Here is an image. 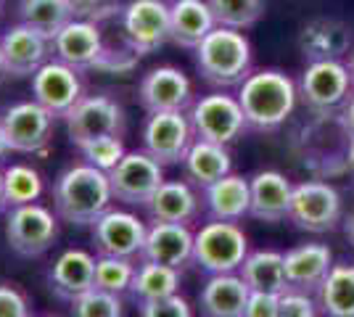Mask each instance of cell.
<instances>
[{
	"label": "cell",
	"mask_w": 354,
	"mask_h": 317,
	"mask_svg": "<svg viewBox=\"0 0 354 317\" xmlns=\"http://www.w3.org/2000/svg\"><path fill=\"white\" fill-rule=\"evenodd\" d=\"M143 209L148 211L151 222H180V225H191L198 217L201 201L196 196L191 182L183 180H164L159 191L151 196Z\"/></svg>",
	"instance_id": "cell-24"
},
{
	"label": "cell",
	"mask_w": 354,
	"mask_h": 317,
	"mask_svg": "<svg viewBox=\"0 0 354 317\" xmlns=\"http://www.w3.org/2000/svg\"><path fill=\"white\" fill-rule=\"evenodd\" d=\"M201 201L207 206V214L212 220L238 222L251 209V185L241 175H225L222 180L212 182L201 191Z\"/></svg>",
	"instance_id": "cell-26"
},
{
	"label": "cell",
	"mask_w": 354,
	"mask_h": 317,
	"mask_svg": "<svg viewBox=\"0 0 354 317\" xmlns=\"http://www.w3.org/2000/svg\"><path fill=\"white\" fill-rule=\"evenodd\" d=\"M167 3H172V0H167Z\"/></svg>",
	"instance_id": "cell-50"
},
{
	"label": "cell",
	"mask_w": 354,
	"mask_h": 317,
	"mask_svg": "<svg viewBox=\"0 0 354 317\" xmlns=\"http://www.w3.org/2000/svg\"><path fill=\"white\" fill-rule=\"evenodd\" d=\"M177 288H180V270L159 265V262L140 259V265L135 267L133 283H130L127 294H130V299L138 307H143V304L175 296Z\"/></svg>",
	"instance_id": "cell-29"
},
{
	"label": "cell",
	"mask_w": 354,
	"mask_h": 317,
	"mask_svg": "<svg viewBox=\"0 0 354 317\" xmlns=\"http://www.w3.org/2000/svg\"><path fill=\"white\" fill-rule=\"evenodd\" d=\"M196 133L185 111H159L148 114L143 124V151L162 166H177L185 162Z\"/></svg>",
	"instance_id": "cell-9"
},
{
	"label": "cell",
	"mask_w": 354,
	"mask_h": 317,
	"mask_svg": "<svg viewBox=\"0 0 354 317\" xmlns=\"http://www.w3.org/2000/svg\"><path fill=\"white\" fill-rule=\"evenodd\" d=\"M333 267V254L325 243H301L286 251V280L296 291H317Z\"/></svg>",
	"instance_id": "cell-25"
},
{
	"label": "cell",
	"mask_w": 354,
	"mask_h": 317,
	"mask_svg": "<svg viewBox=\"0 0 354 317\" xmlns=\"http://www.w3.org/2000/svg\"><path fill=\"white\" fill-rule=\"evenodd\" d=\"M246 257H249V238L238 222L212 220L196 233L193 265L207 275L238 272Z\"/></svg>",
	"instance_id": "cell-4"
},
{
	"label": "cell",
	"mask_w": 354,
	"mask_h": 317,
	"mask_svg": "<svg viewBox=\"0 0 354 317\" xmlns=\"http://www.w3.org/2000/svg\"><path fill=\"white\" fill-rule=\"evenodd\" d=\"M251 288L238 272L209 275V280L198 291L201 317H243Z\"/></svg>",
	"instance_id": "cell-22"
},
{
	"label": "cell",
	"mask_w": 354,
	"mask_h": 317,
	"mask_svg": "<svg viewBox=\"0 0 354 317\" xmlns=\"http://www.w3.org/2000/svg\"><path fill=\"white\" fill-rule=\"evenodd\" d=\"M238 275L246 280L251 291H262V294H283L288 288L286 280V254L281 251H249V257L243 259Z\"/></svg>",
	"instance_id": "cell-30"
},
{
	"label": "cell",
	"mask_w": 354,
	"mask_h": 317,
	"mask_svg": "<svg viewBox=\"0 0 354 317\" xmlns=\"http://www.w3.org/2000/svg\"><path fill=\"white\" fill-rule=\"evenodd\" d=\"M278 317H317V307L307 291L286 288L281 294V312Z\"/></svg>",
	"instance_id": "cell-39"
},
{
	"label": "cell",
	"mask_w": 354,
	"mask_h": 317,
	"mask_svg": "<svg viewBox=\"0 0 354 317\" xmlns=\"http://www.w3.org/2000/svg\"><path fill=\"white\" fill-rule=\"evenodd\" d=\"M32 98L45 106L56 119H66V114L85 98L80 69L50 59L32 75Z\"/></svg>",
	"instance_id": "cell-12"
},
{
	"label": "cell",
	"mask_w": 354,
	"mask_h": 317,
	"mask_svg": "<svg viewBox=\"0 0 354 317\" xmlns=\"http://www.w3.org/2000/svg\"><path fill=\"white\" fill-rule=\"evenodd\" d=\"M111 182L109 175L93 164H74L64 169L53 182V206L64 222L77 227L93 225L104 211L111 209Z\"/></svg>",
	"instance_id": "cell-1"
},
{
	"label": "cell",
	"mask_w": 354,
	"mask_h": 317,
	"mask_svg": "<svg viewBox=\"0 0 354 317\" xmlns=\"http://www.w3.org/2000/svg\"><path fill=\"white\" fill-rule=\"evenodd\" d=\"M251 43L241 30L214 27L196 48V69L201 79L217 90L241 88L243 79L251 75Z\"/></svg>",
	"instance_id": "cell-3"
},
{
	"label": "cell",
	"mask_w": 354,
	"mask_h": 317,
	"mask_svg": "<svg viewBox=\"0 0 354 317\" xmlns=\"http://www.w3.org/2000/svg\"><path fill=\"white\" fill-rule=\"evenodd\" d=\"M346 66H349V75H352V82H354V53L349 56V64H346Z\"/></svg>",
	"instance_id": "cell-49"
},
{
	"label": "cell",
	"mask_w": 354,
	"mask_h": 317,
	"mask_svg": "<svg viewBox=\"0 0 354 317\" xmlns=\"http://www.w3.org/2000/svg\"><path fill=\"white\" fill-rule=\"evenodd\" d=\"M288 220L307 233H330L341 220V196L328 182L307 180L294 185Z\"/></svg>",
	"instance_id": "cell-11"
},
{
	"label": "cell",
	"mask_w": 354,
	"mask_h": 317,
	"mask_svg": "<svg viewBox=\"0 0 354 317\" xmlns=\"http://www.w3.org/2000/svg\"><path fill=\"white\" fill-rule=\"evenodd\" d=\"M169 40L180 48H196L217 27L209 0H172L169 3Z\"/></svg>",
	"instance_id": "cell-27"
},
{
	"label": "cell",
	"mask_w": 354,
	"mask_h": 317,
	"mask_svg": "<svg viewBox=\"0 0 354 317\" xmlns=\"http://www.w3.org/2000/svg\"><path fill=\"white\" fill-rule=\"evenodd\" d=\"M193 241H196V233H191L188 225H180V222H151L140 259L159 262V265L180 270L183 265L193 262Z\"/></svg>",
	"instance_id": "cell-19"
},
{
	"label": "cell",
	"mask_w": 354,
	"mask_h": 317,
	"mask_svg": "<svg viewBox=\"0 0 354 317\" xmlns=\"http://www.w3.org/2000/svg\"><path fill=\"white\" fill-rule=\"evenodd\" d=\"M48 317H50V315H48Z\"/></svg>",
	"instance_id": "cell-51"
},
{
	"label": "cell",
	"mask_w": 354,
	"mask_h": 317,
	"mask_svg": "<svg viewBox=\"0 0 354 317\" xmlns=\"http://www.w3.org/2000/svg\"><path fill=\"white\" fill-rule=\"evenodd\" d=\"M80 153H82V159H85L88 164L98 166L101 172L109 175V172L122 162V156L127 153V148H124V143H122L119 135H101V137L88 140V143H82V146H80Z\"/></svg>",
	"instance_id": "cell-36"
},
{
	"label": "cell",
	"mask_w": 354,
	"mask_h": 317,
	"mask_svg": "<svg viewBox=\"0 0 354 317\" xmlns=\"http://www.w3.org/2000/svg\"><path fill=\"white\" fill-rule=\"evenodd\" d=\"M183 172H185V180L191 182L193 188L204 191L212 182L222 180L225 175L233 172V156L227 151V146L196 137L185 162H183Z\"/></svg>",
	"instance_id": "cell-28"
},
{
	"label": "cell",
	"mask_w": 354,
	"mask_h": 317,
	"mask_svg": "<svg viewBox=\"0 0 354 317\" xmlns=\"http://www.w3.org/2000/svg\"><path fill=\"white\" fill-rule=\"evenodd\" d=\"M53 122H56V117L32 98V101H21V104L6 108L0 124L8 135L11 151L43 153L53 137Z\"/></svg>",
	"instance_id": "cell-15"
},
{
	"label": "cell",
	"mask_w": 354,
	"mask_h": 317,
	"mask_svg": "<svg viewBox=\"0 0 354 317\" xmlns=\"http://www.w3.org/2000/svg\"><path fill=\"white\" fill-rule=\"evenodd\" d=\"M325 317H354V265H333L317 288Z\"/></svg>",
	"instance_id": "cell-31"
},
{
	"label": "cell",
	"mask_w": 354,
	"mask_h": 317,
	"mask_svg": "<svg viewBox=\"0 0 354 317\" xmlns=\"http://www.w3.org/2000/svg\"><path fill=\"white\" fill-rule=\"evenodd\" d=\"M278 312H281V294L251 291L243 317H278Z\"/></svg>",
	"instance_id": "cell-41"
},
{
	"label": "cell",
	"mask_w": 354,
	"mask_h": 317,
	"mask_svg": "<svg viewBox=\"0 0 354 317\" xmlns=\"http://www.w3.org/2000/svg\"><path fill=\"white\" fill-rule=\"evenodd\" d=\"M6 77V59H3V48H0V79Z\"/></svg>",
	"instance_id": "cell-48"
},
{
	"label": "cell",
	"mask_w": 354,
	"mask_h": 317,
	"mask_svg": "<svg viewBox=\"0 0 354 317\" xmlns=\"http://www.w3.org/2000/svg\"><path fill=\"white\" fill-rule=\"evenodd\" d=\"M109 182L114 201L124 206H146L164 182V166L146 151H127L109 172Z\"/></svg>",
	"instance_id": "cell-10"
},
{
	"label": "cell",
	"mask_w": 354,
	"mask_h": 317,
	"mask_svg": "<svg viewBox=\"0 0 354 317\" xmlns=\"http://www.w3.org/2000/svg\"><path fill=\"white\" fill-rule=\"evenodd\" d=\"M127 117L124 108L109 95H85L80 104L66 114V133L69 140L80 148L93 137L101 135H124Z\"/></svg>",
	"instance_id": "cell-13"
},
{
	"label": "cell",
	"mask_w": 354,
	"mask_h": 317,
	"mask_svg": "<svg viewBox=\"0 0 354 317\" xmlns=\"http://www.w3.org/2000/svg\"><path fill=\"white\" fill-rule=\"evenodd\" d=\"M43 193V177L27 164H11L6 169V204L8 209L35 204Z\"/></svg>",
	"instance_id": "cell-34"
},
{
	"label": "cell",
	"mask_w": 354,
	"mask_h": 317,
	"mask_svg": "<svg viewBox=\"0 0 354 317\" xmlns=\"http://www.w3.org/2000/svg\"><path fill=\"white\" fill-rule=\"evenodd\" d=\"M69 315L72 317H122V296L106 294L98 288H90L88 294L77 296L69 302Z\"/></svg>",
	"instance_id": "cell-37"
},
{
	"label": "cell",
	"mask_w": 354,
	"mask_h": 317,
	"mask_svg": "<svg viewBox=\"0 0 354 317\" xmlns=\"http://www.w3.org/2000/svg\"><path fill=\"white\" fill-rule=\"evenodd\" d=\"M0 48H3V59H6V75L14 79H24L50 61L53 40L30 24L19 21L0 37Z\"/></svg>",
	"instance_id": "cell-17"
},
{
	"label": "cell",
	"mask_w": 354,
	"mask_h": 317,
	"mask_svg": "<svg viewBox=\"0 0 354 317\" xmlns=\"http://www.w3.org/2000/svg\"><path fill=\"white\" fill-rule=\"evenodd\" d=\"M6 238L19 257H43L59 241V214H53L37 201L14 206L8 209V220H6Z\"/></svg>",
	"instance_id": "cell-8"
},
{
	"label": "cell",
	"mask_w": 354,
	"mask_h": 317,
	"mask_svg": "<svg viewBox=\"0 0 354 317\" xmlns=\"http://www.w3.org/2000/svg\"><path fill=\"white\" fill-rule=\"evenodd\" d=\"M299 50L310 61H341L352 50V30L339 19H312L299 32Z\"/></svg>",
	"instance_id": "cell-20"
},
{
	"label": "cell",
	"mask_w": 354,
	"mask_h": 317,
	"mask_svg": "<svg viewBox=\"0 0 354 317\" xmlns=\"http://www.w3.org/2000/svg\"><path fill=\"white\" fill-rule=\"evenodd\" d=\"M72 8L74 19H95L106 14V3L109 0H66Z\"/></svg>",
	"instance_id": "cell-42"
},
{
	"label": "cell",
	"mask_w": 354,
	"mask_h": 317,
	"mask_svg": "<svg viewBox=\"0 0 354 317\" xmlns=\"http://www.w3.org/2000/svg\"><path fill=\"white\" fill-rule=\"evenodd\" d=\"M344 230H346V238H349V243L354 246V214L349 217V222H346V227H344Z\"/></svg>",
	"instance_id": "cell-47"
},
{
	"label": "cell",
	"mask_w": 354,
	"mask_h": 317,
	"mask_svg": "<svg viewBox=\"0 0 354 317\" xmlns=\"http://www.w3.org/2000/svg\"><path fill=\"white\" fill-rule=\"evenodd\" d=\"M299 88L291 77L278 69H259L251 72L243 85L238 88V101L249 130L272 133L283 127L294 114Z\"/></svg>",
	"instance_id": "cell-2"
},
{
	"label": "cell",
	"mask_w": 354,
	"mask_h": 317,
	"mask_svg": "<svg viewBox=\"0 0 354 317\" xmlns=\"http://www.w3.org/2000/svg\"><path fill=\"white\" fill-rule=\"evenodd\" d=\"M191 124L196 137L220 146L236 143L249 130L238 95H227L225 90H214L193 101Z\"/></svg>",
	"instance_id": "cell-6"
},
{
	"label": "cell",
	"mask_w": 354,
	"mask_h": 317,
	"mask_svg": "<svg viewBox=\"0 0 354 317\" xmlns=\"http://www.w3.org/2000/svg\"><path fill=\"white\" fill-rule=\"evenodd\" d=\"M138 317H193L191 307L183 296H169V299H159L138 307Z\"/></svg>",
	"instance_id": "cell-40"
},
{
	"label": "cell",
	"mask_w": 354,
	"mask_h": 317,
	"mask_svg": "<svg viewBox=\"0 0 354 317\" xmlns=\"http://www.w3.org/2000/svg\"><path fill=\"white\" fill-rule=\"evenodd\" d=\"M135 265L133 259L124 257H98L95 259V280L93 286L98 291H106V294H127L130 291V283H133L135 275Z\"/></svg>",
	"instance_id": "cell-35"
},
{
	"label": "cell",
	"mask_w": 354,
	"mask_h": 317,
	"mask_svg": "<svg viewBox=\"0 0 354 317\" xmlns=\"http://www.w3.org/2000/svg\"><path fill=\"white\" fill-rule=\"evenodd\" d=\"M346 164H349V169H352V175H354V137L349 140V151H346Z\"/></svg>",
	"instance_id": "cell-46"
},
{
	"label": "cell",
	"mask_w": 354,
	"mask_h": 317,
	"mask_svg": "<svg viewBox=\"0 0 354 317\" xmlns=\"http://www.w3.org/2000/svg\"><path fill=\"white\" fill-rule=\"evenodd\" d=\"M217 27L230 30H249L265 16L267 0H209Z\"/></svg>",
	"instance_id": "cell-33"
},
{
	"label": "cell",
	"mask_w": 354,
	"mask_h": 317,
	"mask_svg": "<svg viewBox=\"0 0 354 317\" xmlns=\"http://www.w3.org/2000/svg\"><path fill=\"white\" fill-rule=\"evenodd\" d=\"M249 185H251L249 214L254 220L281 222V220L288 217L294 185H291V180L286 175L275 172V169H265V172H257L249 180Z\"/></svg>",
	"instance_id": "cell-23"
},
{
	"label": "cell",
	"mask_w": 354,
	"mask_h": 317,
	"mask_svg": "<svg viewBox=\"0 0 354 317\" xmlns=\"http://www.w3.org/2000/svg\"><path fill=\"white\" fill-rule=\"evenodd\" d=\"M140 106L148 114L159 111H185L193 106V85L191 79L175 66H156L143 75L138 85Z\"/></svg>",
	"instance_id": "cell-18"
},
{
	"label": "cell",
	"mask_w": 354,
	"mask_h": 317,
	"mask_svg": "<svg viewBox=\"0 0 354 317\" xmlns=\"http://www.w3.org/2000/svg\"><path fill=\"white\" fill-rule=\"evenodd\" d=\"M8 153H11V143H8V135H6V130H3V124H0V162H3Z\"/></svg>",
	"instance_id": "cell-44"
},
{
	"label": "cell",
	"mask_w": 354,
	"mask_h": 317,
	"mask_svg": "<svg viewBox=\"0 0 354 317\" xmlns=\"http://www.w3.org/2000/svg\"><path fill=\"white\" fill-rule=\"evenodd\" d=\"M0 317H32L30 296L16 283H0Z\"/></svg>",
	"instance_id": "cell-38"
},
{
	"label": "cell",
	"mask_w": 354,
	"mask_h": 317,
	"mask_svg": "<svg viewBox=\"0 0 354 317\" xmlns=\"http://www.w3.org/2000/svg\"><path fill=\"white\" fill-rule=\"evenodd\" d=\"M352 90V75L344 61H312L299 82L301 104L317 117H336Z\"/></svg>",
	"instance_id": "cell-5"
},
{
	"label": "cell",
	"mask_w": 354,
	"mask_h": 317,
	"mask_svg": "<svg viewBox=\"0 0 354 317\" xmlns=\"http://www.w3.org/2000/svg\"><path fill=\"white\" fill-rule=\"evenodd\" d=\"M90 227H93L90 236H93L98 257H140L148 225L143 220H138L135 214L122 209H109Z\"/></svg>",
	"instance_id": "cell-14"
},
{
	"label": "cell",
	"mask_w": 354,
	"mask_h": 317,
	"mask_svg": "<svg viewBox=\"0 0 354 317\" xmlns=\"http://www.w3.org/2000/svg\"><path fill=\"white\" fill-rule=\"evenodd\" d=\"M95 280V259L82 249H66L48 270V286L61 302H74L88 294Z\"/></svg>",
	"instance_id": "cell-21"
},
{
	"label": "cell",
	"mask_w": 354,
	"mask_h": 317,
	"mask_svg": "<svg viewBox=\"0 0 354 317\" xmlns=\"http://www.w3.org/2000/svg\"><path fill=\"white\" fill-rule=\"evenodd\" d=\"M19 19H21V24H30L53 40L72 21L74 14L66 0H21Z\"/></svg>",
	"instance_id": "cell-32"
},
{
	"label": "cell",
	"mask_w": 354,
	"mask_h": 317,
	"mask_svg": "<svg viewBox=\"0 0 354 317\" xmlns=\"http://www.w3.org/2000/svg\"><path fill=\"white\" fill-rule=\"evenodd\" d=\"M8 209L6 204V169H0V211Z\"/></svg>",
	"instance_id": "cell-45"
},
{
	"label": "cell",
	"mask_w": 354,
	"mask_h": 317,
	"mask_svg": "<svg viewBox=\"0 0 354 317\" xmlns=\"http://www.w3.org/2000/svg\"><path fill=\"white\" fill-rule=\"evenodd\" d=\"M122 40L133 56H148L169 40V3L167 0H130L122 14Z\"/></svg>",
	"instance_id": "cell-7"
},
{
	"label": "cell",
	"mask_w": 354,
	"mask_h": 317,
	"mask_svg": "<svg viewBox=\"0 0 354 317\" xmlns=\"http://www.w3.org/2000/svg\"><path fill=\"white\" fill-rule=\"evenodd\" d=\"M53 56L74 69H106V43L93 19H72L53 37Z\"/></svg>",
	"instance_id": "cell-16"
},
{
	"label": "cell",
	"mask_w": 354,
	"mask_h": 317,
	"mask_svg": "<svg viewBox=\"0 0 354 317\" xmlns=\"http://www.w3.org/2000/svg\"><path fill=\"white\" fill-rule=\"evenodd\" d=\"M336 119H339L341 130H344V133H346L349 137H354V90H352V95L344 101V106L339 108Z\"/></svg>",
	"instance_id": "cell-43"
}]
</instances>
